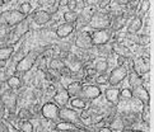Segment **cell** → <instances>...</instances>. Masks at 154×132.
Wrapping results in <instances>:
<instances>
[{
    "label": "cell",
    "instance_id": "obj_1",
    "mask_svg": "<svg viewBox=\"0 0 154 132\" xmlns=\"http://www.w3.org/2000/svg\"><path fill=\"white\" fill-rule=\"evenodd\" d=\"M43 51H46V48H36L29 51L28 53H26L24 57L15 64V73L24 74L27 71H29L36 65L38 57L43 55Z\"/></svg>",
    "mask_w": 154,
    "mask_h": 132
},
{
    "label": "cell",
    "instance_id": "obj_2",
    "mask_svg": "<svg viewBox=\"0 0 154 132\" xmlns=\"http://www.w3.org/2000/svg\"><path fill=\"white\" fill-rule=\"evenodd\" d=\"M29 20H31V16H27V18L23 22H20L19 24L13 27V29H10L9 37H8V40H7L8 46L15 45L17 42L20 41L22 37H24L27 34V32L29 31Z\"/></svg>",
    "mask_w": 154,
    "mask_h": 132
},
{
    "label": "cell",
    "instance_id": "obj_3",
    "mask_svg": "<svg viewBox=\"0 0 154 132\" xmlns=\"http://www.w3.org/2000/svg\"><path fill=\"white\" fill-rule=\"evenodd\" d=\"M111 22H112V18L108 12H96L92 15L89 27L93 31L108 29L111 27Z\"/></svg>",
    "mask_w": 154,
    "mask_h": 132
},
{
    "label": "cell",
    "instance_id": "obj_4",
    "mask_svg": "<svg viewBox=\"0 0 154 132\" xmlns=\"http://www.w3.org/2000/svg\"><path fill=\"white\" fill-rule=\"evenodd\" d=\"M59 121H64V122L73 123V124H75V126H85V124L83 123V121L80 119V116H79L78 112H76V109L68 108V107L60 108ZM87 127H88V126H87Z\"/></svg>",
    "mask_w": 154,
    "mask_h": 132
},
{
    "label": "cell",
    "instance_id": "obj_5",
    "mask_svg": "<svg viewBox=\"0 0 154 132\" xmlns=\"http://www.w3.org/2000/svg\"><path fill=\"white\" fill-rule=\"evenodd\" d=\"M129 75V70L125 65L122 66H116L111 70V73L108 74V84L111 86L116 88L119 84H121Z\"/></svg>",
    "mask_w": 154,
    "mask_h": 132
},
{
    "label": "cell",
    "instance_id": "obj_6",
    "mask_svg": "<svg viewBox=\"0 0 154 132\" xmlns=\"http://www.w3.org/2000/svg\"><path fill=\"white\" fill-rule=\"evenodd\" d=\"M2 16L5 20V24H7L8 28H12L15 27L17 24H19L20 22H23L27 16L24 14H22L18 9H12V10H5L2 13Z\"/></svg>",
    "mask_w": 154,
    "mask_h": 132
},
{
    "label": "cell",
    "instance_id": "obj_7",
    "mask_svg": "<svg viewBox=\"0 0 154 132\" xmlns=\"http://www.w3.org/2000/svg\"><path fill=\"white\" fill-rule=\"evenodd\" d=\"M91 38H92L93 47L101 46V45H106V43L111 42V40H112V31L109 28L108 29L93 31V32H91Z\"/></svg>",
    "mask_w": 154,
    "mask_h": 132
},
{
    "label": "cell",
    "instance_id": "obj_8",
    "mask_svg": "<svg viewBox=\"0 0 154 132\" xmlns=\"http://www.w3.org/2000/svg\"><path fill=\"white\" fill-rule=\"evenodd\" d=\"M0 100H2L4 107L7 108L9 112H12V113L15 112V108H17V94H15L12 89L8 88L7 90L0 93Z\"/></svg>",
    "mask_w": 154,
    "mask_h": 132
},
{
    "label": "cell",
    "instance_id": "obj_9",
    "mask_svg": "<svg viewBox=\"0 0 154 132\" xmlns=\"http://www.w3.org/2000/svg\"><path fill=\"white\" fill-rule=\"evenodd\" d=\"M60 107L54 102H47L41 107V114L43 118L48 121H59Z\"/></svg>",
    "mask_w": 154,
    "mask_h": 132
},
{
    "label": "cell",
    "instance_id": "obj_10",
    "mask_svg": "<svg viewBox=\"0 0 154 132\" xmlns=\"http://www.w3.org/2000/svg\"><path fill=\"white\" fill-rule=\"evenodd\" d=\"M102 90L98 85L94 84H83L80 92V98L85 99V100H94L98 97H101Z\"/></svg>",
    "mask_w": 154,
    "mask_h": 132
},
{
    "label": "cell",
    "instance_id": "obj_11",
    "mask_svg": "<svg viewBox=\"0 0 154 132\" xmlns=\"http://www.w3.org/2000/svg\"><path fill=\"white\" fill-rule=\"evenodd\" d=\"M133 71L136 73L139 76H143L150 71V62L149 57H137L136 60H133Z\"/></svg>",
    "mask_w": 154,
    "mask_h": 132
},
{
    "label": "cell",
    "instance_id": "obj_12",
    "mask_svg": "<svg viewBox=\"0 0 154 132\" xmlns=\"http://www.w3.org/2000/svg\"><path fill=\"white\" fill-rule=\"evenodd\" d=\"M64 65L71 73H80L82 69H83V61L76 57L75 55H71V53H69L68 57L64 60Z\"/></svg>",
    "mask_w": 154,
    "mask_h": 132
},
{
    "label": "cell",
    "instance_id": "obj_13",
    "mask_svg": "<svg viewBox=\"0 0 154 132\" xmlns=\"http://www.w3.org/2000/svg\"><path fill=\"white\" fill-rule=\"evenodd\" d=\"M75 46L82 50H91L93 48V43H92V38H91V32H85L83 31L79 33L75 38Z\"/></svg>",
    "mask_w": 154,
    "mask_h": 132
},
{
    "label": "cell",
    "instance_id": "obj_14",
    "mask_svg": "<svg viewBox=\"0 0 154 132\" xmlns=\"http://www.w3.org/2000/svg\"><path fill=\"white\" fill-rule=\"evenodd\" d=\"M69 100H70V95L64 86H60L56 92V94L52 97V102L55 104H57L60 108L66 107V104H69Z\"/></svg>",
    "mask_w": 154,
    "mask_h": 132
},
{
    "label": "cell",
    "instance_id": "obj_15",
    "mask_svg": "<svg viewBox=\"0 0 154 132\" xmlns=\"http://www.w3.org/2000/svg\"><path fill=\"white\" fill-rule=\"evenodd\" d=\"M31 18H32V20H33L37 26H46L48 22L51 20L52 15L48 13L47 10H45V9H38V10H36V12L31 15Z\"/></svg>",
    "mask_w": 154,
    "mask_h": 132
},
{
    "label": "cell",
    "instance_id": "obj_16",
    "mask_svg": "<svg viewBox=\"0 0 154 132\" xmlns=\"http://www.w3.org/2000/svg\"><path fill=\"white\" fill-rule=\"evenodd\" d=\"M133 97H135L136 99L143 103V104H146V103H150V95H149V92L148 89L144 86V85H137V86H134L133 89Z\"/></svg>",
    "mask_w": 154,
    "mask_h": 132
},
{
    "label": "cell",
    "instance_id": "obj_17",
    "mask_svg": "<svg viewBox=\"0 0 154 132\" xmlns=\"http://www.w3.org/2000/svg\"><path fill=\"white\" fill-rule=\"evenodd\" d=\"M112 43V52L117 56H122L125 58H133V52L131 50L125 46L124 43H120V42H111Z\"/></svg>",
    "mask_w": 154,
    "mask_h": 132
},
{
    "label": "cell",
    "instance_id": "obj_18",
    "mask_svg": "<svg viewBox=\"0 0 154 132\" xmlns=\"http://www.w3.org/2000/svg\"><path fill=\"white\" fill-rule=\"evenodd\" d=\"M141 27H143V18L140 15H135V16H133V18L129 19L128 32H126V33H130V34H136V33L141 29Z\"/></svg>",
    "mask_w": 154,
    "mask_h": 132
},
{
    "label": "cell",
    "instance_id": "obj_19",
    "mask_svg": "<svg viewBox=\"0 0 154 132\" xmlns=\"http://www.w3.org/2000/svg\"><path fill=\"white\" fill-rule=\"evenodd\" d=\"M104 98H106L107 102L113 104V106H117L120 102V90L115 86H109L104 90Z\"/></svg>",
    "mask_w": 154,
    "mask_h": 132
},
{
    "label": "cell",
    "instance_id": "obj_20",
    "mask_svg": "<svg viewBox=\"0 0 154 132\" xmlns=\"http://www.w3.org/2000/svg\"><path fill=\"white\" fill-rule=\"evenodd\" d=\"M75 32V27L74 24H70V23H63L60 24L57 28H56V36L59 38H68L71 33Z\"/></svg>",
    "mask_w": 154,
    "mask_h": 132
},
{
    "label": "cell",
    "instance_id": "obj_21",
    "mask_svg": "<svg viewBox=\"0 0 154 132\" xmlns=\"http://www.w3.org/2000/svg\"><path fill=\"white\" fill-rule=\"evenodd\" d=\"M82 127L84 126H75L73 123L69 122H64V121H59V122L55 124V130L57 132H70V131H79Z\"/></svg>",
    "mask_w": 154,
    "mask_h": 132
},
{
    "label": "cell",
    "instance_id": "obj_22",
    "mask_svg": "<svg viewBox=\"0 0 154 132\" xmlns=\"http://www.w3.org/2000/svg\"><path fill=\"white\" fill-rule=\"evenodd\" d=\"M82 86H83V82H82L80 80H74V81H71L70 84L65 88V89H66V92L69 93L70 98H74V97H79L80 95Z\"/></svg>",
    "mask_w": 154,
    "mask_h": 132
},
{
    "label": "cell",
    "instance_id": "obj_23",
    "mask_svg": "<svg viewBox=\"0 0 154 132\" xmlns=\"http://www.w3.org/2000/svg\"><path fill=\"white\" fill-rule=\"evenodd\" d=\"M69 104L71 106V108H73V109L85 111L87 107H88V100H85V99L80 98V97H74V98H70Z\"/></svg>",
    "mask_w": 154,
    "mask_h": 132
},
{
    "label": "cell",
    "instance_id": "obj_24",
    "mask_svg": "<svg viewBox=\"0 0 154 132\" xmlns=\"http://www.w3.org/2000/svg\"><path fill=\"white\" fill-rule=\"evenodd\" d=\"M14 55L13 46H2L0 47V62H5Z\"/></svg>",
    "mask_w": 154,
    "mask_h": 132
},
{
    "label": "cell",
    "instance_id": "obj_25",
    "mask_svg": "<svg viewBox=\"0 0 154 132\" xmlns=\"http://www.w3.org/2000/svg\"><path fill=\"white\" fill-rule=\"evenodd\" d=\"M97 75H102V74H107V70H108V62L106 58H98L96 64H94V68Z\"/></svg>",
    "mask_w": 154,
    "mask_h": 132
},
{
    "label": "cell",
    "instance_id": "obj_26",
    "mask_svg": "<svg viewBox=\"0 0 154 132\" xmlns=\"http://www.w3.org/2000/svg\"><path fill=\"white\" fill-rule=\"evenodd\" d=\"M126 19L125 16H117V18H112V22H111V27H109V29L112 32H117V31H121L125 27L126 24Z\"/></svg>",
    "mask_w": 154,
    "mask_h": 132
},
{
    "label": "cell",
    "instance_id": "obj_27",
    "mask_svg": "<svg viewBox=\"0 0 154 132\" xmlns=\"http://www.w3.org/2000/svg\"><path fill=\"white\" fill-rule=\"evenodd\" d=\"M5 82H7V85L9 89L12 90H15V89H19V88L22 86V80L19 76L17 75H10L7 78V80H5Z\"/></svg>",
    "mask_w": 154,
    "mask_h": 132
},
{
    "label": "cell",
    "instance_id": "obj_28",
    "mask_svg": "<svg viewBox=\"0 0 154 132\" xmlns=\"http://www.w3.org/2000/svg\"><path fill=\"white\" fill-rule=\"evenodd\" d=\"M64 66H65L64 65V61H63L61 58H57V57L51 58L50 62H48V69L54 70V71H59V73H60V70H61Z\"/></svg>",
    "mask_w": 154,
    "mask_h": 132
},
{
    "label": "cell",
    "instance_id": "obj_29",
    "mask_svg": "<svg viewBox=\"0 0 154 132\" xmlns=\"http://www.w3.org/2000/svg\"><path fill=\"white\" fill-rule=\"evenodd\" d=\"M96 48L98 50V53L102 55V56L108 57L109 55H112V43L108 42L106 45H101V46H96Z\"/></svg>",
    "mask_w": 154,
    "mask_h": 132
},
{
    "label": "cell",
    "instance_id": "obj_30",
    "mask_svg": "<svg viewBox=\"0 0 154 132\" xmlns=\"http://www.w3.org/2000/svg\"><path fill=\"white\" fill-rule=\"evenodd\" d=\"M141 119L145 124L149 126L150 123V104H143V111H141Z\"/></svg>",
    "mask_w": 154,
    "mask_h": 132
},
{
    "label": "cell",
    "instance_id": "obj_31",
    "mask_svg": "<svg viewBox=\"0 0 154 132\" xmlns=\"http://www.w3.org/2000/svg\"><path fill=\"white\" fill-rule=\"evenodd\" d=\"M18 10H19L22 14H24L26 16H31L32 10H33V7H32V4L29 2H23V3L19 4Z\"/></svg>",
    "mask_w": 154,
    "mask_h": 132
},
{
    "label": "cell",
    "instance_id": "obj_32",
    "mask_svg": "<svg viewBox=\"0 0 154 132\" xmlns=\"http://www.w3.org/2000/svg\"><path fill=\"white\" fill-rule=\"evenodd\" d=\"M129 78H130V85L131 86H137V85H143V76H139L136 73H134V71H131V73H129Z\"/></svg>",
    "mask_w": 154,
    "mask_h": 132
},
{
    "label": "cell",
    "instance_id": "obj_33",
    "mask_svg": "<svg viewBox=\"0 0 154 132\" xmlns=\"http://www.w3.org/2000/svg\"><path fill=\"white\" fill-rule=\"evenodd\" d=\"M78 15L79 14H76L75 12H65L64 14H63V18H64V20H65V23H70V24H75V22H76V19H78Z\"/></svg>",
    "mask_w": 154,
    "mask_h": 132
},
{
    "label": "cell",
    "instance_id": "obj_34",
    "mask_svg": "<svg viewBox=\"0 0 154 132\" xmlns=\"http://www.w3.org/2000/svg\"><path fill=\"white\" fill-rule=\"evenodd\" d=\"M150 42V37L149 34H137L136 36V43L140 46H145V45H149Z\"/></svg>",
    "mask_w": 154,
    "mask_h": 132
},
{
    "label": "cell",
    "instance_id": "obj_35",
    "mask_svg": "<svg viewBox=\"0 0 154 132\" xmlns=\"http://www.w3.org/2000/svg\"><path fill=\"white\" fill-rule=\"evenodd\" d=\"M20 132H33V123L31 121H22Z\"/></svg>",
    "mask_w": 154,
    "mask_h": 132
},
{
    "label": "cell",
    "instance_id": "obj_36",
    "mask_svg": "<svg viewBox=\"0 0 154 132\" xmlns=\"http://www.w3.org/2000/svg\"><path fill=\"white\" fill-rule=\"evenodd\" d=\"M96 84L100 85H107L108 84V74H102V75H97L94 78Z\"/></svg>",
    "mask_w": 154,
    "mask_h": 132
},
{
    "label": "cell",
    "instance_id": "obj_37",
    "mask_svg": "<svg viewBox=\"0 0 154 132\" xmlns=\"http://www.w3.org/2000/svg\"><path fill=\"white\" fill-rule=\"evenodd\" d=\"M18 117H19V119H22V121H31V118H32V113L28 111V109L23 108V109H20V111H19Z\"/></svg>",
    "mask_w": 154,
    "mask_h": 132
},
{
    "label": "cell",
    "instance_id": "obj_38",
    "mask_svg": "<svg viewBox=\"0 0 154 132\" xmlns=\"http://www.w3.org/2000/svg\"><path fill=\"white\" fill-rule=\"evenodd\" d=\"M111 128L112 131L115 130H122L124 128V121L121 119V118H116V119H113L112 121V123H111Z\"/></svg>",
    "mask_w": 154,
    "mask_h": 132
},
{
    "label": "cell",
    "instance_id": "obj_39",
    "mask_svg": "<svg viewBox=\"0 0 154 132\" xmlns=\"http://www.w3.org/2000/svg\"><path fill=\"white\" fill-rule=\"evenodd\" d=\"M120 98H125V99H131L133 98V92L130 88H124L120 90Z\"/></svg>",
    "mask_w": 154,
    "mask_h": 132
},
{
    "label": "cell",
    "instance_id": "obj_40",
    "mask_svg": "<svg viewBox=\"0 0 154 132\" xmlns=\"http://www.w3.org/2000/svg\"><path fill=\"white\" fill-rule=\"evenodd\" d=\"M9 33H10V29H9V28L0 29V42H2V41H5V42H7L8 37H9Z\"/></svg>",
    "mask_w": 154,
    "mask_h": 132
},
{
    "label": "cell",
    "instance_id": "obj_41",
    "mask_svg": "<svg viewBox=\"0 0 154 132\" xmlns=\"http://www.w3.org/2000/svg\"><path fill=\"white\" fill-rule=\"evenodd\" d=\"M4 124H5V128H7V132H20V130H17L14 127V126L12 123L7 122V121H3Z\"/></svg>",
    "mask_w": 154,
    "mask_h": 132
},
{
    "label": "cell",
    "instance_id": "obj_42",
    "mask_svg": "<svg viewBox=\"0 0 154 132\" xmlns=\"http://www.w3.org/2000/svg\"><path fill=\"white\" fill-rule=\"evenodd\" d=\"M66 8H68L69 12H75V8H76V0H68Z\"/></svg>",
    "mask_w": 154,
    "mask_h": 132
},
{
    "label": "cell",
    "instance_id": "obj_43",
    "mask_svg": "<svg viewBox=\"0 0 154 132\" xmlns=\"http://www.w3.org/2000/svg\"><path fill=\"white\" fill-rule=\"evenodd\" d=\"M56 92H57V88L55 86L54 84H51V85H48V88H47V95H51V97H54L55 94H56Z\"/></svg>",
    "mask_w": 154,
    "mask_h": 132
},
{
    "label": "cell",
    "instance_id": "obj_44",
    "mask_svg": "<svg viewBox=\"0 0 154 132\" xmlns=\"http://www.w3.org/2000/svg\"><path fill=\"white\" fill-rule=\"evenodd\" d=\"M109 3H111V2H98L97 5H98V8H100V9H101V12H102L104 8L109 7Z\"/></svg>",
    "mask_w": 154,
    "mask_h": 132
},
{
    "label": "cell",
    "instance_id": "obj_45",
    "mask_svg": "<svg viewBox=\"0 0 154 132\" xmlns=\"http://www.w3.org/2000/svg\"><path fill=\"white\" fill-rule=\"evenodd\" d=\"M129 58H125L122 56H117V66H122V65H126V61Z\"/></svg>",
    "mask_w": 154,
    "mask_h": 132
},
{
    "label": "cell",
    "instance_id": "obj_46",
    "mask_svg": "<svg viewBox=\"0 0 154 132\" xmlns=\"http://www.w3.org/2000/svg\"><path fill=\"white\" fill-rule=\"evenodd\" d=\"M97 132H113L111 128L109 127H106V126H104V127H101V128H98L97 130Z\"/></svg>",
    "mask_w": 154,
    "mask_h": 132
},
{
    "label": "cell",
    "instance_id": "obj_47",
    "mask_svg": "<svg viewBox=\"0 0 154 132\" xmlns=\"http://www.w3.org/2000/svg\"><path fill=\"white\" fill-rule=\"evenodd\" d=\"M0 132H7V128H5V124L3 121H0Z\"/></svg>",
    "mask_w": 154,
    "mask_h": 132
},
{
    "label": "cell",
    "instance_id": "obj_48",
    "mask_svg": "<svg viewBox=\"0 0 154 132\" xmlns=\"http://www.w3.org/2000/svg\"><path fill=\"white\" fill-rule=\"evenodd\" d=\"M0 93H2V84H0Z\"/></svg>",
    "mask_w": 154,
    "mask_h": 132
},
{
    "label": "cell",
    "instance_id": "obj_49",
    "mask_svg": "<svg viewBox=\"0 0 154 132\" xmlns=\"http://www.w3.org/2000/svg\"><path fill=\"white\" fill-rule=\"evenodd\" d=\"M70 132H80V131H70Z\"/></svg>",
    "mask_w": 154,
    "mask_h": 132
}]
</instances>
